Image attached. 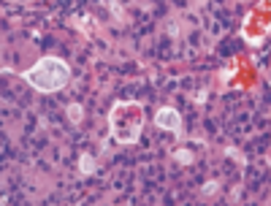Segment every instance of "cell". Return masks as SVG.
Returning <instances> with one entry per match:
<instances>
[{
    "label": "cell",
    "instance_id": "1",
    "mask_svg": "<svg viewBox=\"0 0 271 206\" xmlns=\"http://www.w3.org/2000/svg\"><path fill=\"white\" fill-rule=\"evenodd\" d=\"M19 76L36 90V92L49 95V92H60L63 87H68V82H71V65L65 63V60L54 57V54H49V57L38 60L33 68L22 71Z\"/></svg>",
    "mask_w": 271,
    "mask_h": 206
},
{
    "label": "cell",
    "instance_id": "2",
    "mask_svg": "<svg viewBox=\"0 0 271 206\" xmlns=\"http://www.w3.org/2000/svg\"><path fill=\"white\" fill-rule=\"evenodd\" d=\"M109 128L117 144H136L141 138V128H144V112L138 103L122 100L109 112Z\"/></svg>",
    "mask_w": 271,
    "mask_h": 206
},
{
    "label": "cell",
    "instance_id": "3",
    "mask_svg": "<svg viewBox=\"0 0 271 206\" xmlns=\"http://www.w3.org/2000/svg\"><path fill=\"white\" fill-rule=\"evenodd\" d=\"M155 125L160 130H171V133H182V117L174 106H163L155 114Z\"/></svg>",
    "mask_w": 271,
    "mask_h": 206
},
{
    "label": "cell",
    "instance_id": "4",
    "mask_svg": "<svg viewBox=\"0 0 271 206\" xmlns=\"http://www.w3.org/2000/svg\"><path fill=\"white\" fill-rule=\"evenodd\" d=\"M95 168H98V163H95L92 155H90V152H82V155H79V171H82L84 177L95 174Z\"/></svg>",
    "mask_w": 271,
    "mask_h": 206
},
{
    "label": "cell",
    "instance_id": "5",
    "mask_svg": "<svg viewBox=\"0 0 271 206\" xmlns=\"http://www.w3.org/2000/svg\"><path fill=\"white\" fill-rule=\"evenodd\" d=\"M171 158L177 160V163H182V165H193V163H195V155L190 152V149H184V147L174 149V152H171Z\"/></svg>",
    "mask_w": 271,
    "mask_h": 206
},
{
    "label": "cell",
    "instance_id": "6",
    "mask_svg": "<svg viewBox=\"0 0 271 206\" xmlns=\"http://www.w3.org/2000/svg\"><path fill=\"white\" fill-rule=\"evenodd\" d=\"M65 112H68V117H71V122H73V125H82V119H84V109L79 106V103H68V106H65Z\"/></svg>",
    "mask_w": 271,
    "mask_h": 206
},
{
    "label": "cell",
    "instance_id": "7",
    "mask_svg": "<svg viewBox=\"0 0 271 206\" xmlns=\"http://www.w3.org/2000/svg\"><path fill=\"white\" fill-rule=\"evenodd\" d=\"M217 190H220V182H217V179H212V182H206L203 187H201V193L206 195V198H212V195L217 193Z\"/></svg>",
    "mask_w": 271,
    "mask_h": 206
},
{
    "label": "cell",
    "instance_id": "8",
    "mask_svg": "<svg viewBox=\"0 0 271 206\" xmlns=\"http://www.w3.org/2000/svg\"><path fill=\"white\" fill-rule=\"evenodd\" d=\"M233 76H236V68H225V71H220V82L223 84H228Z\"/></svg>",
    "mask_w": 271,
    "mask_h": 206
},
{
    "label": "cell",
    "instance_id": "9",
    "mask_svg": "<svg viewBox=\"0 0 271 206\" xmlns=\"http://www.w3.org/2000/svg\"><path fill=\"white\" fill-rule=\"evenodd\" d=\"M225 155H228V158H233V160H239V163H242V165H244V155H242V152H239V149H233V147H228V149H225Z\"/></svg>",
    "mask_w": 271,
    "mask_h": 206
},
{
    "label": "cell",
    "instance_id": "10",
    "mask_svg": "<svg viewBox=\"0 0 271 206\" xmlns=\"http://www.w3.org/2000/svg\"><path fill=\"white\" fill-rule=\"evenodd\" d=\"M106 6H109V11H112L117 19H122V6H119V3H106Z\"/></svg>",
    "mask_w": 271,
    "mask_h": 206
},
{
    "label": "cell",
    "instance_id": "11",
    "mask_svg": "<svg viewBox=\"0 0 271 206\" xmlns=\"http://www.w3.org/2000/svg\"><path fill=\"white\" fill-rule=\"evenodd\" d=\"M206 98H209V90H198L195 92V103H206Z\"/></svg>",
    "mask_w": 271,
    "mask_h": 206
}]
</instances>
